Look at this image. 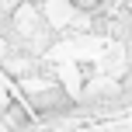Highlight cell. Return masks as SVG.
<instances>
[{
	"instance_id": "1",
	"label": "cell",
	"mask_w": 132,
	"mask_h": 132,
	"mask_svg": "<svg viewBox=\"0 0 132 132\" xmlns=\"http://www.w3.org/2000/svg\"><path fill=\"white\" fill-rule=\"evenodd\" d=\"M104 0H73V7H80V11H94V7H101Z\"/></svg>"
}]
</instances>
